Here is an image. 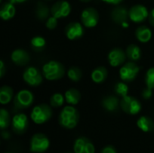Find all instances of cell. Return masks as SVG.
I'll return each mask as SVG.
<instances>
[{
    "mask_svg": "<svg viewBox=\"0 0 154 153\" xmlns=\"http://www.w3.org/2000/svg\"><path fill=\"white\" fill-rule=\"evenodd\" d=\"M102 106H103V107L106 111H108V112H115L119 107L120 101H119V99L116 96H106V97H105L103 99Z\"/></svg>",
    "mask_w": 154,
    "mask_h": 153,
    "instance_id": "21",
    "label": "cell"
},
{
    "mask_svg": "<svg viewBox=\"0 0 154 153\" xmlns=\"http://www.w3.org/2000/svg\"><path fill=\"white\" fill-rule=\"evenodd\" d=\"M12 129L16 134H23L29 126L28 117L24 114L15 115L11 122Z\"/></svg>",
    "mask_w": 154,
    "mask_h": 153,
    "instance_id": "12",
    "label": "cell"
},
{
    "mask_svg": "<svg viewBox=\"0 0 154 153\" xmlns=\"http://www.w3.org/2000/svg\"><path fill=\"white\" fill-rule=\"evenodd\" d=\"M14 97L13 88L9 86H3L0 88V103L2 105H6L12 101Z\"/></svg>",
    "mask_w": 154,
    "mask_h": 153,
    "instance_id": "25",
    "label": "cell"
},
{
    "mask_svg": "<svg viewBox=\"0 0 154 153\" xmlns=\"http://www.w3.org/2000/svg\"><path fill=\"white\" fill-rule=\"evenodd\" d=\"M50 147V141L43 133H35L30 143V150L33 153L45 152Z\"/></svg>",
    "mask_w": 154,
    "mask_h": 153,
    "instance_id": "7",
    "label": "cell"
},
{
    "mask_svg": "<svg viewBox=\"0 0 154 153\" xmlns=\"http://www.w3.org/2000/svg\"><path fill=\"white\" fill-rule=\"evenodd\" d=\"M126 56L131 61H137L142 57V51L139 46L136 44H130L126 48Z\"/></svg>",
    "mask_w": 154,
    "mask_h": 153,
    "instance_id": "24",
    "label": "cell"
},
{
    "mask_svg": "<svg viewBox=\"0 0 154 153\" xmlns=\"http://www.w3.org/2000/svg\"><path fill=\"white\" fill-rule=\"evenodd\" d=\"M80 1H82V2H90L92 0H80Z\"/></svg>",
    "mask_w": 154,
    "mask_h": 153,
    "instance_id": "41",
    "label": "cell"
},
{
    "mask_svg": "<svg viewBox=\"0 0 154 153\" xmlns=\"http://www.w3.org/2000/svg\"><path fill=\"white\" fill-rule=\"evenodd\" d=\"M149 11L146 6L143 5H135L129 10V18L134 23H143L149 17Z\"/></svg>",
    "mask_w": 154,
    "mask_h": 153,
    "instance_id": "11",
    "label": "cell"
},
{
    "mask_svg": "<svg viewBox=\"0 0 154 153\" xmlns=\"http://www.w3.org/2000/svg\"><path fill=\"white\" fill-rule=\"evenodd\" d=\"M65 101V96L60 93H55L51 96L50 103L52 107H60Z\"/></svg>",
    "mask_w": 154,
    "mask_h": 153,
    "instance_id": "30",
    "label": "cell"
},
{
    "mask_svg": "<svg viewBox=\"0 0 154 153\" xmlns=\"http://www.w3.org/2000/svg\"><path fill=\"white\" fill-rule=\"evenodd\" d=\"M135 37L140 42L146 43V42L150 41V40L152 37V30L145 25L139 26L135 31Z\"/></svg>",
    "mask_w": 154,
    "mask_h": 153,
    "instance_id": "19",
    "label": "cell"
},
{
    "mask_svg": "<svg viewBox=\"0 0 154 153\" xmlns=\"http://www.w3.org/2000/svg\"><path fill=\"white\" fill-rule=\"evenodd\" d=\"M66 37L70 41H75L80 39L84 35V28L81 23L78 22H73L69 23L64 30Z\"/></svg>",
    "mask_w": 154,
    "mask_h": 153,
    "instance_id": "13",
    "label": "cell"
},
{
    "mask_svg": "<svg viewBox=\"0 0 154 153\" xmlns=\"http://www.w3.org/2000/svg\"><path fill=\"white\" fill-rule=\"evenodd\" d=\"M9 2H12L13 4H21V3H24L27 0H8Z\"/></svg>",
    "mask_w": 154,
    "mask_h": 153,
    "instance_id": "39",
    "label": "cell"
},
{
    "mask_svg": "<svg viewBox=\"0 0 154 153\" xmlns=\"http://www.w3.org/2000/svg\"><path fill=\"white\" fill-rule=\"evenodd\" d=\"M80 92L76 88H69L65 92V101L70 106L78 105L80 101Z\"/></svg>",
    "mask_w": 154,
    "mask_h": 153,
    "instance_id": "22",
    "label": "cell"
},
{
    "mask_svg": "<svg viewBox=\"0 0 154 153\" xmlns=\"http://www.w3.org/2000/svg\"><path fill=\"white\" fill-rule=\"evenodd\" d=\"M11 60L15 65L23 66V65H26L30 61V55L25 50L16 49L12 52Z\"/></svg>",
    "mask_w": 154,
    "mask_h": 153,
    "instance_id": "17",
    "label": "cell"
},
{
    "mask_svg": "<svg viewBox=\"0 0 154 153\" xmlns=\"http://www.w3.org/2000/svg\"><path fill=\"white\" fill-rule=\"evenodd\" d=\"M10 124V116L7 110L5 108L0 109V128L2 130L6 129Z\"/></svg>",
    "mask_w": 154,
    "mask_h": 153,
    "instance_id": "31",
    "label": "cell"
},
{
    "mask_svg": "<svg viewBox=\"0 0 154 153\" xmlns=\"http://www.w3.org/2000/svg\"><path fill=\"white\" fill-rule=\"evenodd\" d=\"M50 12L51 10L49 9V7L42 2H39L36 5V9H35V14L36 17L41 20V21H44L46 19H48L50 16Z\"/></svg>",
    "mask_w": 154,
    "mask_h": 153,
    "instance_id": "26",
    "label": "cell"
},
{
    "mask_svg": "<svg viewBox=\"0 0 154 153\" xmlns=\"http://www.w3.org/2000/svg\"><path fill=\"white\" fill-rule=\"evenodd\" d=\"M24 82L31 87H37L42 82V74L34 67H28L23 74Z\"/></svg>",
    "mask_w": 154,
    "mask_h": 153,
    "instance_id": "8",
    "label": "cell"
},
{
    "mask_svg": "<svg viewBox=\"0 0 154 153\" xmlns=\"http://www.w3.org/2000/svg\"><path fill=\"white\" fill-rule=\"evenodd\" d=\"M115 92L117 96H119L121 97H125V96H128L129 87H128L127 84L125 83V81L118 82L115 86Z\"/></svg>",
    "mask_w": 154,
    "mask_h": 153,
    "instance_id": "29",
    "label": "cell"
},
{
    "mask_svg": "<svg viewBox=\"0 0 154 153\" xmlns=\"http://www.w3.org/2000/svg\"><path fill=\"white\" fill-rule=\"evenodd\" d=\"M14 15H15L14 4L8 1L2 5V6L0 8V17L3 20L8 21L10 19H12Z\"/></svg>",
    "mask_w": 154,
    "mask_h": 153,
    "instance_id": "18",
    "label": "cell"
},
{
    "mask_svg": "<svg viewBox=\"0 0 154 153\" xmlns=\"http://www.w3.org/2000/svg\"><path fill=\"white\" fill-rule=\"evenodd\" d=\"M33 95L31 91L27 89L20 90L14 98V106L16 110L26 109L32 106L33 103Z\"/></svg>",
    "mask_w": 154,
    "mask_h": 153,
    "instance_id": "4",
    "label": "cell"
},
{
    "mask_svg": "<svg viewBox=\"0 0 154 153\" xmlns=\"http://www.w3.org/2000/svg\"><path fill=\"white\" fill-rule=\"evenodd\" d=\"M111 18L115 23L122 25L123 23H127L129 18V11L125 6H117L112 10Z\"/></svg>",
    "mask_w": 154,
    "mask_h": 153,
    "instance_id": "16",
    "label": "cell"
},
{
    "mask_svg": "<svg viewBox=\"0 0 154 153\" xmlns=\"http://www.w3.org/2000/svg\"><path fill=\"white\" fill-rule=\"evenodd\" d=\"M152 90H153V89H152V88L146 87V88H144V89L143 90V92H142V96H143V99H146V100L150 99V98L152 96Z\"/></svg>",
    "mask_w": 154,
    "mask_h": 153,
    "instance_id": "34",
    "label": "cell"
},
{
    "mask_svg": "<svg viewBox=\"0 0 154 153\" xmlns=\"http://www.w3.org/2000/svg\"><path fill=\"white\" fill-rule=\"evenodd\" d=\"M45 25H46V27L48 28V29H50V30H53V29H55L56 27H57V25H58V18H56V17H54V16H50L48 19H47V21H46V23H45Z\"/></svg>",
    "mask_w": 154,
    "mask_h": 153,
    "instance_id": "33",
    "label": "cell"
},
{
    "mask_svg": "<svg viewBox=\"0 0 154 153\" xmlns=\"http://www.w3.org/2000/svg\"><path fill=\"white\" fill-rule=\"evenodd\" d=\"M42 74L47 80H58L64 76L65 68L60 62L57 60H50L43 65Z\"/></svg>",
    "mask_w": 154,
    "mask_h": 153,
    "instance_id": "2",
    "label": "cell"
},
{
    "mask_svg": "<svg viewBox=\"0 0 154 153\" xmlns=\"http://www.w3.org/2000/svg\"><path fill=\"white\" fill-rule=\"evenodd\" d=\"M68 78L73 81V82H78L82 78V71L78 67H71L69 68V69L68 70Z\"/></svg>",
    "mask_w": 154,
    "mask_h": 153,
    "instance_id": "28",
    "label": "cell"
},
{
    "mask_svg": "<svg viewBox=\"0 0 154 153\" xmlns=\"http://www.w3.org/2000/svg\"><path fill=\"white\" fill-rule=\"evenodd\" d=\"M149 22H150V23L154 26V8L153 9H152V11L149 13Z\"/></svg>",
    "mask_w": 154,
    "mask_h": 153,
    "instance_id": "37",
    "label": "cell"
},
{
    "mask_svg": "<svg viewBox=\"0 0 154 153\" xmlns=\"http://www.w3.org/2000/svg\"><path fill=\"white\" fill-rule=\"evenodd\" d=\"M31 46L33 50L41 52L44 50L46 46V41L42 36H35L31 40Z\"/></svg>",
    "mask_w": 154,
    "mask_h": 153,
    "instance_id": "27",
    "label": "cell"
},
{
    "mask_svg": "<svg viewBox=\"0 0 154 153\" xmlns=\"http://www.w3.org/2000/svg\"><path fill=\"white\" fill-rule=\"evenodd\" d=\"M101 153H117V151L114 146L108 145V146H106L103 148V150L101 151Z\"/></svg>",
    "mask_w": 154,
    "mask_h": 153,
    "instance_id": "35",
    "label": "cell"
},
{
    "mask_svg": "<svg viewBox=\"0 0 154 153\" xmlns=\"http://www.w3.org/2000/svg\"><path fill=\"white\" fill-rule=\"evenodd\" d=\"M140 67L134 61H129L120 68L119 76L120 78L125 82L134 81L138 76Z\"/></svg>",
    "mask_w": 154,
    "mask_h": 153,
    "instance_id": "5",
    "label": "cell"
},
{
    "mask_svg": "<svg viewBox=\"0 0 154 153\" xmlns=\"http://www.w3.org/2000/svg\"><path fill=\"white\" fill-rule=\"evenodd\" d=\"M99 20L98 12L93 7H88L81 13V23L87 28L95 27Z\"/></svg>",
    "mask_w": 154,
    "mask_h": 153,
    "instance_id": "9",
    "label": "cell"
},
{
    "mask_svg": "<svg viewBox=\"0 0 154 153\" xmlns=\"http://www.w3.org/2000/svg\"><path fill=\"white\" fill-rule=\"evenodd\" d=\"M5 74V65L4 60H0V78H3Z\"/></svg>",
    "mask_w": 154,
    "mask_h": 153,
    "instance_id": "36",
    "label": "cell"
},
{
    "mask_svg": "<svg viewBox=\"0 0 154 153\" xmlns=\"http://www.w3.org/2000/svg\"><path fill=\"white\" fill-rule=\"evenodd\" d=\"M126 52L124 51L120 48H115L110 50L107 56L108 62L112 67H118L121 66L126 60Z\"/></svg>",
    "mask_w": 154,
    "mask_h": 153,
    "instance_id": "15",
    "label": "cell"
},
{
    "mask_svg": "<svg viewBox=\"0 0 154 153\" xmlns=\"http://www.w3.org/2000/svg\"><path fill=\"white\" fill-rule=\"evenodd\" d=\"M2 136H3V138H5V139H6V138H9V133L8 132H3L2 133Z\"/></svg>",
    "mask_w": 154,
    "mask_h": 153,
    "instance_id": "40",
    "label": "cell"
},
{
    "mask_svg": "<svg viewBox=\"0 0 154 153\" xmlns=\"http://www.w3.org/2000/svg\"><path fill=\"white\" fill-rule=\"evenodd\" d=\"M79 121V113L73 106H65L59 116L60 124L66 129H74Z\"/></svg>",
    "mask_w": 154,
    "mask_h": 153,
    "instance_id": "1",
    "label": "cell"
},
{
    "mask_svg": "<svg viewBox=\"0 0 154 153\" xmlns=\"http://www.w3.org/2000/svg\"><path fill=\"white\" fill-rule=\"evenodd\" d=\"M145 84L146 87L154 89V68H151L145 74Z\"/></svg>",
    "mask_w": 154,
    "mask_h": 153,
    "instance_id": "32",
    "label": "cell"
},
{
    "mask_svg": "<svg viewBox=\"0 0 154 153\" xmlns=\"http://www.w3.org/2000/svg\"><path fill=\"white\" fill-rule=\"evenodd\" d=\"M107 76H108L107 69L105 67L100 66V67L96 68L92 71V73H91V79L95 83L100 84V83H103L107 78Z\"/></svg>",
    "mask_w": 154,
    "mask_h": 153,
    "instance_id": "20",
    "label": "cell"
},
{
    "mask_svg": "<svg viewBox=\"0 0 154 153\" xmlns=\"http://www.w3.org/2000/svg\"><path fill=\"white\" fill-rule=\"evenodd\" d=\"M7 153H10V152H7Z\"/></svg>",
    "mask_w": 154,
    "mask_h": 153,
    "instance_id": "42",
    "label": "cell"
},
{
    "mask_svg": "<svg viewBox=\"0 0 154 153\" xmlns=\"http://www.w3.org/2000/svg\"><path fill=\"white\" fill-rule=\"evenodd\" d=\"M120 106L125 113L132 115L139 114L142 110V104L140 103V101L131 96L122 97L120 101Z\"/></svg>",
    "mask_w": 154,
    "mask_h": 153,
    "instance_id": "6",
    "label": "cell"
},
{
    "mask_svg": "<svg viewBox=\"0 0 154 153\" xmlns=\"http://www.w3.org/2000/svg\"><path fill=\"white\" fill-rule=\"evenodd\" d=\"M52 115L51 107L46 104H41L33 107L31 112V119L36 124H42L48 122Z\"/></svg>",
    "mask_w": 154,
    "mask_h": 153,
    "instance_id": "3",
    "label": "cell"
},
{
    "mask_svg": "<svg viewBox=\"0 0 154 153\" xmlns=\"http://www.w3.org/2000/svg\"><path fill=\"white\" fill-rule=\"evenodd\" d=\"M136 124L139 127V129L142 130L144 133L152 132L154 129L153 121L150 117H148V116H141L137 120Z\"/></svg>",
    "mask_w": 154,
    "mask_h": 153,
    "instance_id": "23",
    "label": "cell"
},
{
    "mask_svg": "<svg viewBox=\"0 0 154 153\" xmlns=\"http://www.w3.org/2000/svg\"><path fill=\"white\" fill-rule=\"evenodd\" d=\"M71 12V5L66 0H60L53 4L51 8V14L52 16L60 19L69 16Z\"/></svg>",
    "mask_w": 154,
    "mask_h": 153,
    "instance_id": "10",
    "label": "cell"
},
{
    "mask_svg": "<svg viewBox=\"0 0 154 153\" xmlns=\"http://www.w3.org/2000/svg\"><path fill=\"white\" fill-rule=\"evenodd\" d=\"M102 1L110 5H119L123 0H102Z\"/></svg>",
    "mask_w": 154,
    "mask_h": 153,
    "instance_id": "38",
    "label": "cell"
},
{
    "mask_svg": "<svg viewBox=\"0 0 154 153\" xmlns=\"http://www.w3.org/2000/svg\"><path fill=\"white\" fill-rule=\"evenodd\" d=\"M73 150L74 153H95V146L89 139L79 137L75 141Z\"/></svg>",
    "mask_w": 154,
    "mask_h": 153,
    "instance_id": "14",
    "label": "cell"
}]
</instances>
